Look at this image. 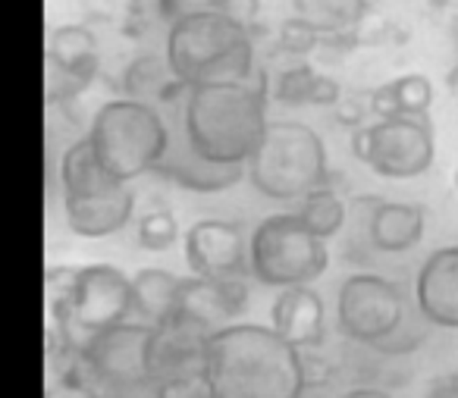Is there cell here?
I'll return each instance as SVG.
<instances>
[{"mask_svg":"<svg viewBox=\"0 0 458 398\" xmlns=\"http://www.w3.org/2000/svg\"><path fill=\"white\" fill-rule=\"evenodd\" d=\"M245 179L270 201H301L330 179L324 139L305 123H267L261 145L245 164Z\"/></svg>","mask_w":458,"mask_h":398,"instance_id":"5b68a950","label":"cell"},{"mask_svg":"<svg viewBox=\"0 0 458 398\" xmlns=\"http://www.w3.org/2000/svg\"><path fill=\"white\" fill-rule=\"evenodd\" d=\"M179 292H182V279L170 270L160 267H145L132 276V301H135V320L148 323V326H160V323L173 320L179 308Z\"/></svg>","mask_w":458,"mask_h":398,"instance_id":"d6986e66","label":"cell"},{"mask_svg":"<svg viewBox=\"0 0 458 398\" xmlns=\"http://www.w3.org/2000/svg\"><path fill=\"white\" fill-rule=\"evenodd\" d=\"M427 214L420 204L377 201L368 216V241L380 254H405L424 239Z\"/></svg>","mask_w":458,"mask_h":398,"instance_id":"e0dca14e","label":"cell"},{"mask_svg":"<svg viewBox=\"0 0 458 398\" xmlns=\"http://www.w3.org/2000/svg\"><path fill=\"white\" fill-rule=\"evenodd\" d=\"M216 13H223L226 20L239 22L242 29H255L258 16H261V0H214V7Z\"/></svg>","mask_w":458,"mask_h":398,"instance_id":"83f0119b","label":"cell"},{"mask_svg":"<svg viewBox=\"0 0 458 398\" xmlns=\"http://www.w3.org/2000/svg\"><path fill=\"white\" fill-rule=\"evenodd\" d=\"M214 7V0H157V10L166 22H176L182 16H191V13H201V10H210Z\"/></svg>","mask_w":458,"mask_h":398,"instance_id":"f1b7e54d","label":"cell"},{"mask_svg":"<svg viewBox=\"0 0 458 398\" xmlns=\"http://www.w3.org/2000/svg\"><path fill=\"white\" fill-rule=\"evenodd\" d=\"M270 326L286 342H293L295 348H301V351L318 348L327 335L324 298H320L311 285L280 289L274 308H270Z\"/></svg>","mask_w":458,"mask_h":398,"instance_id":"2e32d148","label":"cell"},{"mask_svg":"<svg viewBox=\"0 0 458 398\" xmlns=\"http://www.w3.org/2000/svg\"><path fill=\"white\" fill-rule=\"evenodd\" d=\"M176 239H179V220L173 216V210L166 207L148 210L139 220V245L145 251H166V248L176 245Z\"/></svg>","mask_w":458,"mask_h":398,"instance_id":"d4e9b609","label":"cell"},{"mask_svg":"<svg viewBox=\"0 0 458 398\" xmlns=\"http://www.w3.org/2000/svg\"><path fill=\"white\" fill-rule=\"evenodd\" d=\"M452 185L458 189V166H455V173H452Z\"/></svg>","mask_w":458,"mask_h":398,"instance_id":"1f68e13d","label":"cell"},{"mask_svg":"<svg viewBox=\"0 0 458 398\" xmlns=\"http://www.w3.org/2000/svg\"><path fill=\"white\" fill-rule=\"evenodd\" d=\"M293 10L320 35H345L364 20L368 0H293Z\"/></svg>","mask_w":458,"mask_h":398,"instance_id":"603a6c76","label":"cell"},{"mask_svg":"<svg viewBox=\"0 0 458 398\" xmlns=\"http://www.w3.org/2000/svg\"><path fill=\"white\" fill-rule=\"evenodd\" d=\"M343 398H393L389 392L377 389V385H358V389H349Z\"/></svg>","mask_w":458,"mask_h":398,"instance_id":"4dcf8cb0","label":"cell"},{"mask_svg":"<svg viewBox=\"0 0 458 398\" xmlns=\"http://www.w3.org/2000/svg\"><path fill=\"white\" fill-rule=\"evenodd\" d=\"M154 398H210L208 373H185L154 385Z\"/></svg>","mask_w":458,"mask_h":398,"instance_id":"4316f807","label":"cell"},{"mask_svg":"<svg viewBox=\"0 0 458 398\" xmlns=\"http://www.w3.org/2000/svg\"><path fill=\"white\" fill-rule=\"evenodd\" d=\"M47 60L60 82L70 85V91H79L95 79L98 72V38L85 26H57L47 38Z\"/></svg>","mask_w":458,"mask_h":398,"instance_id":"ac0fdd59","label":"cell"},{"mask_svg":"<svg viewBox=\"0 0 458 398\" xmlns=\"http://www.w3.org/2000/svg\"><path fill=\"white\" fill-rule=\"evenodd\" d=\"M424 398H458V373H455V377L437 379V383L430 385V392H427Z\"/></svg>","mask_w":458,"mask_h":398,"instance_id":"f546056e","label":"cell"},{"mask_svg":"<svg viewBox=\"0 0 458 398\" xmlns=\"http://www.w3.org/2000/svg\"><path fill=\"white\" fill-rule=\"evenodd\" d=\"M352 154L383 179H418L433 166L437 141L427 116H389L355 129Z\"/></svg>","mask_w":458,"mask_h":398,"instance_id":"9c48e42d","label":"cell"},{"mask_svg":"<svg viewBox=\"0 0 458 398\" xmlns=\"http://www.w3.org/2000/svg\"><path fill=\"white\" fill-rule=\"evenodd\" d=\"M179 123L208 160L245 166L267 132V89L255 79L191 85Z\"/></svg>","mask_w":458,"mask_h":398,"instance_id":"7a4b0ae2","label":"cell"},{"mask_svg":"<svg viewBox=\"0 0 458 398\" xmlns=\"http://www.w3.org/2000/svg\"><path fill=\"white\" fill-rule=\"evenodd\" d=\"M185 264L195 276L208 279H236L249 270V245L236 223L226 220H198L185 233Z\"/></svg>","mask_w":458,"mask_h":398,"instance_id":"8fae6325","label":"cell"},{"mask_svg":"<svg viewBox=\"0 0 458 398\" xmlns=\"http://www.w3.org/2000/svg\"><path fill=\"white\" fill-rule=\"evenodd\" d=\"M89 141L110 176L132 182L160 164L170 145V126L154 104L114 97L95 114Z\"/></svg>","mask_w":458,"mask_h":398,"instance_id":"8992f818","label":"cell"},{"mask_svg":"<svg viewBox=\"0 0 458 398\" xmlns=\"http://www.w3.org/2000/svg\"><path fill=\"white\" fill-rule=\"evenodd\" d=\"M154 176L166 179V182L179 185V189H185V191L216 195V191H226L242 182L245 166L208 160L201 151H195V145H191L189 135H185L182 123H179L176 129H170V145H166L160 164L154 166Z\"/></svg>","mask_w":458,"mask_h":398,"instance_id":"4fadbf2b","label":"cell"},{"mask_svg":"<svg viewBox=\"0 0 458 398\" xmlns=\"http://www.w3.org/2000/svg\"><path fill=\"white\" fill-rule=\"evenodd\" d=\"M123 91L126 97H135V101H173L176 95H185L189 85H182L176 76H173L166 57H139L129 64V70L123 72Z\"/></svg>","mask_w":458,"mask_h":398,"instance_id":"7402d4cb","label":"cell"},{"mask_svg":"<svg viewBox=\"0 0 458 398\" xmlns=\"http://www.w3.org/2000/svg\"><path fill=\"white\" fill-rule=\"evenodd\" d=\"M402 289L377 273H352L336 295V320L345 339L380 348L408 317Z\"/></svg>","mask_w":458,"mask_h":398,"instance_id":"30bf717a","label":"cell"},{"mask_svg":"<svg viewBox=\"0 0 458 398\" xmlns=\"http://www.w3.org/2000/svg\"><path fill=\"white\" fill-rule=\"evenodd\" d=\"M295 214L301 216V223H305L314 235H320V239H327V241L343 233L345 220H349V207H345V201L339 198V191L330 185V179H327L320 189L308 191L299 201Z\"/></svg>","mask_w":458,"mask_h":398,"instance_id":"cb8c5ba5","label":"cell"},{"mask_svg":"<svg viewBox=\"0 0 458 398\" xmlns=\"http://www.w3.org/2000/svg\"><path fill=\"white\" fill-rule=\"evenodd\" d=\"M245 304H249V285H245L242 276L208 279L191 273L189 279H182L176 317L198 326L201 333L214 335L220 329L233 326L236 317L245 310Z\"/></svg>","mask_w":458,"mask_h":398,"instance_id":"7c38bea8","label":"cell"},{"mask_svg":"<svg viewBox=\"0 0 458 398\" xmlns=\"http://www.w3.org/2000/svg\"><path fill=\"white\" fill-rule=\"evenodd\" d=\"M60 189H64L66 226L79 239H107L132 220V189L104 170L89 135L66 148L60 160Z\"/></svg>","mask_w":458,"mask_h":398,"instance_id":"277c9868","label":"cell"},{"mask_svg":"<svg viewBox=\"0 0 458 398\" xmlns=\"http://www.w3.org/2000/svg\"><path fill=\"white\" fill-rule=\"evenodd\" d=\"M320 38H324V35H320L311 22H305L301 16H293V20H286L280 26L276 45H280L283 54H293V57H308V54L320 45Z\"/></svg>","mask_w":458,"mask_h":398,"instance_id":"484cf974","label":"cell"},{"mask_svg":"<svg viewBox=\"0 0 458 398\" xmlns=\"http://www.w3.org/2000/svg\"><path fill=\"white\" fill-rule=\"evenodd\" d=\"M104 398H141V395H104Z\"/></svg>","mask_w":458,"mask_h":398,"instance_id":"d6a6232c","label":"cell"},{"mask_svg":"<svg viewBox=\"0 0 458 398\" xmlns=\"http://www.w3.org/2000/svg\"><path fill=\"white\" fill-rule=\"evenodd\" d=\"M208 333H201L191 323L173 320L151 326V342H148V370L151 383H164L185 373H208Z\"/></svg>","mask_w":458,"mask_h":398,"instance_id":"5bb4252c","label":"cell"},{"mask_svg":"<svg viewBox=\"0 0 458 398\" xmlns=\"http://www.w3.org/2000/svg\"><path fill=\"white\" fill-rule=\"evenodd\" d=\"M274 97L286 107H330L339 101V85L314 66L295 64L276 76Z\"/></svg>","mask_w":458,"mask_h":398,"instance_id":"44dd1931","label":"cell"},{"mask_svg":"<svg viewBox=\"0 0 458 398\" xmlns=\"http://www.w3.org/2000/svg\"><path fill=\"white\" fill-rule=\"evenodd\" d=\"M414 304L430 326L458 329V245L427 254L414 276Z\"/></svg>","mask_w":458,"mask_h":398,"instance_id":"9a60e30c","label":"cell"},{"mask_svg":"<svg viewBox=\"0 0 458 398\" xmlns=\"http://www.w3.org/2000/svg\"><path fill=\"white\" fill-rule=\"evenodd\" d=\"M132 276H126L110 264L79 267L72 292L51 308L54 345L79 351L91 335L104 333L116 323L132 320Z\"/></svg>","mask_w":458,"mask_h":398,"instance_id":"52a82bcc","label":"cell"},{"mask_svg":"<svg viewBox=\"0 0 458 398\" xmlns=\"http://www.w3.org/2000/svg\"><path fill=\"white\" fill-rule=\"evenodd\" d=\"M330 267L327 239L314 235L295 214H274L261 220L249 241L251 279L270 289L311 285Z\"/></svg>","mask_w":458,"mask_h":398,"instance_id":"ba28073f","label":"cell"},{"mask_svg":"<svg viewBox=\"0 0 458 398\" xmlns=\"http://www.w3.org/2000/svg\"><path fill=\"white\" fill-rule=\"evenodd\" d=\"M430 104H433L430 79L420 76V72H405V76L380 85L370 95V114L377 120H389V116H427Z\"/></svg>","mask_w":458,"mask_h":398,"instance_id":"ffe728a7","label":"cell"},{"mask_svg":"<svg viewBox=\"0 0 458 398\" xmlns=\"http://www.w3.org/2000/svg\"><path fill=\"white\" fill-rule=\"evenodd\" d=\"M210 398H305L301 348L274 326L233 323L208 339Z\"/></svg>","mask_w":458,"mask_h":398,"instance_id":"6da1fadb","label":"cell"},{"mask_svg":"<svg viewBox=\"0 0 458 398\" xmlns=\"http://www.w3.org/2000/svg\"><path fill=\"white\" fill-rule=\"evenodd\" d=\"M166 64L182 85L249 82L255 79V41L216 10L182 16L166 32Z\"/></svg>","mask_w":458,"mask_h":398,"instance_id":"3957f363","label":"cell"}]
</instances>
